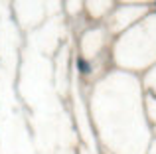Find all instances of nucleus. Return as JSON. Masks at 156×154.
I'll use <instances>...</instances> for the list:
<instances>
[{
  "label": "nucleus",
  "instance_id": "1",
  "mask_svg": "<svg viewBox=\"0 0 156 154\" xmlns=\"http://www.w3.org/2000/svg\"><path fill=\"white\" fill-rule=\"evenodd\" d=\"M77 65H79V71H81V73H83V75H87V73H89V71H91L89 63H87V61L83 59V57H79V59H77Z\"/></svg>",
  "mask_w": 156,
  "mask_h": 154
}]
</instances>
